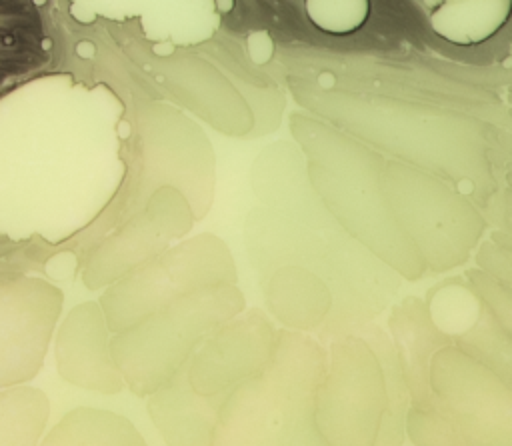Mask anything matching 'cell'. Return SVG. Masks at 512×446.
I'll return each mask as SVG.
<instances>
[{
	"label": "cell",
	"mask_w": 512,
	"mask_h": 446,
	"mask_svg": "<svg viewBox=\"0 0 512 446\" xmlns=\"http://www.w3.org/2000/svg\"><path fill=\"white\" fill-rule=\"evenodd\" d=\"M320 120L364 142L388 160L426 170L466 194L476 206L496 192L502 164L492 160L498 128L454 108L322 88L292 86Z\"/></svg>",
	"instance_id": "6da1fadb"
},
{
	"label": "cell",
	"mask_w": 512,
	"mask_h": 446,
	"mask_svg": "<svg viewBox=\"0 0 512 446\" xmlns=\"http://www.w3.org/2000/svg\"><path fill=\"white\" fill-rule=\"evenodd\" d=\"M290 130L306 156L308 182L336 222L400 278H422L426 266L402 234L384 192L388 158L312 116L292 114Z\"/></svg>",
	"instance_id": "7a4b0ae2"
},
{
	"label": "cell",
	"mask_w": 512,
	"mask_h": 446,
	"mask_svg": "<svg viewBox=\"0 0 512 446\" xmlns=\"http://www.w3.org/2000/svg\"><path fill=\"white\" fill-rule=\"evenodd\" d=\"M326 350L308 334L282 330L266 368L220 406L212 446H330L316 424Z\"/></svg>",
	"instance_id": "3957f363"
},
{
	"label": "cell",
	"mask_w": 512,
	"mask_h": 446,
	"mask_svg": "<svg viewBox=\"0 0 512 446\" xmlns=\"http://www.w3.org/2000/svg\"><path fill=\"white\" fill-rule=\"evenodd\" d=\"M244 310L236 284L192 292L126 332L112 334V358L124 384L136 396L164 388L190 360L198 346Z\"/></svg>",
	"instance_id": "277c9868"
},
{
	"label": "cell",
	"mask_w": 512,
	"mask_h": 446,
	"mask_svg": "<svg viewBox=\"0 0 512 446\" xmlns=\"http://www.w3.org/2000/svg\"><path fill=\"white\" fill-rule=\"evenodd\" d=\"M384 192L402 234L422 258L426 272L458 268L480 246L486 220L454 184L426 170L388 160Z\"/></svg>",
	"instance_id": "5b68a950"
},
{
	"label": "cell",
	"mask_w": 512,
	"mask_h": 446,
	"mask_svg": "<svg viewBox=\"0 0 512 446\" xmlns=\"http://www.w3.org/2000/svg\"><path fill=\"white\" fill-rule=\"evenodd\" d=\"M236 284L228 246L202 234L188 238L104 290L100 306L112 334L146 320L160 308L204 288Z\"/></svg>",
	"instance_id": "8992f818"
},
{
	"label": "cell",
	"mask_w": 512,
	"mask_h": 446,
	"mask_svg": "<svg viewBox=\"0 0 512 446\" xmlns=\"http://www.w3.org/2000/svg\"><path fill=\"white\" fill-rule=\"evenodd\" d=\"M388 406L382 366L356 334L334 336L316 390V424L330 446H376Z\"/></svg>",
	"instance_id": "52a82bcc"
},
{
	"label": "cell",
	"mask_w": 512,
	"mask_h": 446,
	"mask_svg": "<svg viewBox=\"0 0 512 446\" xmlns=\"http://www.w3.org/2000/svg\"><path fill=\"white\" fill-rule=\"evenodd\" d=\"M432 388L464 446H512V388L454 346L432 360Z\"/></svg>",
	"instance_id": "ba28073f"
},
{
	"label": "cell",
	"mask_w": 512,
	"mask_h": 446,
	"mask_svg": "<svg viewBox=\"0 0 512 446\" xmlns=\"http://www.w3.org/2000/svg\"><path fill=\"white\" fill-rule=\"evenodd\" d=\"M62 300V292L42 278L0 270V390L38 374Z\"/></svg>",
	"instance_id": "9c48e42d"
},
{
	"label": "cell",
	"mask_w": 512,
	"mask_h": 446,
	"mask_svg": "<svg viewBox=\"0 0 512 446\" xmlns=\"http://www.w3.org/2000/svg\"><path fill=\"white\" fill-rule=\"evenodd\" d=\"M194 220L192 204L172 186L158 188L122 226L106 238L88 258L84 284L88 288L112 286L130 272L152 262L180 238Z\"/></svg>",
	"instance_id": "30bf717a"
},
{
	"label": "cell",
	"mask_w": 512,
	"mask_h": 446,
	"mask_svg": "<svg viewBox=\"0 0 512 446\" xmlns=\"http://www.w3.org/2000/svg\"><path fill=\"white\" fill-rule=\"evenodd\" d=\"M276 340L272 322L252 308L210 334L180 372L194 394L222 406L240 384L266 368Z\"/></svg>",
	"instance_id": "8fae6325"
},
{
	"label": "cell",
	"mask_w": 512,
	"mask_h": 446,
	"mask_svg": "<svg viewBox=\"0 0 512 446\" xmlns=\"http://www.w3.org/2000/svg\"><path fill=\"white\" fill-rule=\"evenodd\" d=\"M426 304L454 348L512 388V336L466 276H452L434 286Z\"/></svg>",
	"instance_id": "7c38bea8"
},
{
	"label": "cell",
	"mask_w": 512,
	"mask_h": 446,
	"mask_svg": "<svg viewBox=\"0 0 512 446\" xmlns=\"http://www.w3.org/2000/svg\"><path fill=\"white\" fill-rule=\"evenodd\" d=\"M112 332L98 302L74 306L54 338V358L60 376L86 390L116 394L124 378L112 358Z\"/></svg>",
	"instance_id": "4fadbf2b"
},
{
	"label": "cell",
	"mask_w": 512,
	"mask_h": 446,
	"mask_svg": "<svg viewBox=\"0 0 512 446\" xmlns=\"http://www.w3.org/2000/svg\"><path fill=\"white\" fill-rule=\"evenodd\" d=\"M388 330L410 392V406L440 408L430 378L432 360L442 348L452 346V340L434 324L426 300L406 296L396 302L388 318Z\"/></svg>",
	"instance_id": "5bb4252c"
},
{
	"label": "cell",
	"mask_w": 512,
	"mask_h": 446,
	"mask_svg": "<svg viewBox=\"0 0 512 446\" xmlns=\"http://www.w3.org/2000/svg\"><path fill=\"white\" fill-rule=\"evenodd\" d=\"M218 410L190 390L182 372L148 398V414L168 446H212Z\"/></svg>",
	"instance_id": "9a60e30c"
},
{
	"label": "cell",
	"mask_w": 512,
	"mask_h": 446,
	"mask_svg": "<svg viewBox=\"0 0 512 446\" xmlns=\"http://www.w3.org/2000/svg\"><path fill=\"white\" fill-rule=\"evenodd\" d=\"M270 312L292 332H308L330 318L334 296L328 284L308 268L284 266L274 270L264 286Z\"/></svg>",
	"instance_id": "2e32d148"
},
{
	"label": "cell",
	"mask_w": 512,
	"mask_h": 446,
	"mask_svg": "<svg viewBox=\"0 0 512 446\" xmlns=\"http://www.w3.org/2000/svg\"><path fill=\"white\" fill-rule=\"evenodd\" d=\"M184 74H168L176 82L178 98L202 114L216 128L226 132H244L250 128V108L234 92V88L208 64L184 60Z\"/></svg>",
	"instance_id": "e0dca14e"
},
{
	"label": "cell",
	"mask_w": 512,
	"mask_h": 446,
	"mask_svg": "<svg viewBox=\"0 0 512 446\" xmlns=\"http://www.w3.org/2000/svg\"><path fill=\"white\" fill-rule=\"evenodd\" d=\"M430 8L426 22L434 34L452 42L472 46L496 34L512 12L510 0H446L422 2Z\"/></svg>",
	"instance_id": "ac0fdd59"
},
{
	"label": "cell",
	"mask_w": 512,
	"mask_h": 446,
	"mask_svg": "<svg viewBox=\"0 0 512 446\" xmlns=\"http://www.w3.org/2000/svg\"><path fill=\"white\" fill-rule=\"evenodd\" d=\"M40 446H146V442L128 418L82 406L64 414Z\"/></svg>",
	"instance_id": "d6986e66"
},
{
	"label": "cell",
	"mask_w": 512,
	"mask_h": 446,
	"mask_svg": "<svg viewBox=\"0 0 512 446\" xmlns=\"http://www.w3.org/2000/svg\"><path fill=\"white\" fill-rule=\"evenodd\" d=\"M352 332L360 334L368 342V346L374 350V354L382 366V372H384L388 406H386V412L382 418L376 446H402V442L406 438V418H408V410H410L412 402H410V392L404 382L392 338H390V334L384 332L382 326H378L374 322L362 324V326L354 328Z\"/></svg>",
	"instance_id": "ffe728a7"
},
{
	"label": "cell",
	"mask_w": 512,
	"mask_h": 446,
	"mask_svg": "<svg viewBox=\"0 0 512 446\" xmlns=\"http://www.w3.org/2000/svg\"><path fill=\"white\" fill-rule=\"evenodd\" d=\"M50 404L34 386L0 390V446H38L48 422Z\"/></svg>",
	"instance_id": "44dd1931"
},
{
	"label": "cell",
	"mask_w": 512,
	"mask_h": 446,
	"mask_svg": "<svg viewBox=\"0 0 512 446\" xmlns=\"http://www.w3.org/2000/svg\"><path fill=\"white\" fill-rule=\"evenodd\" d=\"M308 20L328 34H350L358 30L370 10V2L366 0H314L304 2Z\"/></svg>",
	"instance_id": "7402d4cb"
},
{
	"label": "cell",
	"mask_w": 512,
	"mask_h": 446,
	"mask_svg": "<svg viewBox=\"0 0 512 446\" xmlns=\"http://www.w3.org/2000/svg\"><path fill=\"white\" fill-rule=\"evenodd\" d=\"M406 436L414 446H464L442 408H412L406 418Z\"/></svg>",
	"instance_id": "603a6c76"
},
{
	"label": "cell",
	"mask_w": 512,
	"mask_h": 446,
	"mask_svg": "<svg viewBox=\"0 0 512 446\" xmlns=\"http://www.w3.org/2000/svg\"><path fill=\"white\" fill-rule=\"evenodd\" d=\"M478 210L490 228V238L494 244L512 248V188L502 180L492 196H488Z\"/></svg>",
	"instance_id": "cb8c5ba5"
},
{
	"label": "cell",
	"mask_w": 512,
	"mask_h": 446,
	"mask_svg": "<svg viewBox=\"0 0 512 446\" xmlns=\"http://www.w3.org/2000/svg\"><path fill=\"white\" fill-rule=\"evenodd\" d=\"M464 276L470 280V284L478 290V294L486 300V304L492 308V312L496 314V318L500 320V324L508 330V334L512 336V290L498 284L496 280H492L490 276H486L482 270L472 268L466 270Z\"/></svg>",
	"instance_id": "d4e9b609"
},
{
	"label": "cell",
	"mask_w": 512,
	"mask_h": 446,
	"mask_svg": "<svg viewBox=\"0 0 512 446\" xmlns=\"http://www.w3.org/2000/svg\"><path fill=\"white\" fill-rule=\"evenodd\" d=\"M474 254L478 270L512 290V248L498 246L492 240H482Z\"/></svg>",
	"instance_id": "484cf974"
},
{
	"label": "cell",
	"mask_w": 512,
	"mask_h": 446,
	"mask_svg": "<svg viewBox=\"0 0 512 446\" xmlns=\"http://www.w3.org/2000/svg\"><path fill=\"white\" fill-rule=\"evenodd\" d=\"M502 176H504V182L512 188V156L502 164Z\"/></svg>",
	"instance_id": "4316f807"
},
{
	"label": "cell",
	"mask_w": 512,
	"mask_h": 446,
	"mask_svg": "<svg viewBox=\"0 0 512 446\" xmlns=\"http://www.w3.org/2000/svg\"><path fill=\"white\" fill-rule=\"evenodd\" d=\"M510 104H512V94H510Z\"/></svg>",
	"instance_id": "83f0119b"
},
{
	"label": "cell",
	"mask_w": 512,
	"mask_h": 446,
	"mask_svg": "<svg viewBox=\"0 0 512 446\" xmlns=\"http://www.w3.org/2000/svg\"><path fill=\"white\" fill-rule=\"evenodd\" d=\"M510 116H512V108H510Z\"/></svg>",
	"instance_id": "f1b7e54d"
}]
</instances>
